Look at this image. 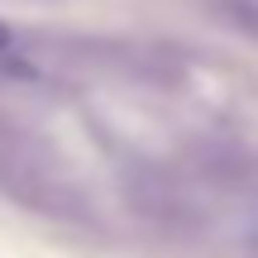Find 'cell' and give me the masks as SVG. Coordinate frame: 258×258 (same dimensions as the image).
Masks as SVG:
<instances>
[{
	"mask_svg": "<svg viewBox=\"0 0 258 258\" xmlns=\"http://www.w3.org/2000/svg\"><path fill=\"white\" fill-rule=\"evenodd\" d=\"M244 244H249V253L258 258V215H253V220H249V234H244Z\"/></svg>",
	"mask_w": 258,
	"mask_h": 258,
	"instance_id": "cell-1",
	"label": "cell"
}]
</instances>
